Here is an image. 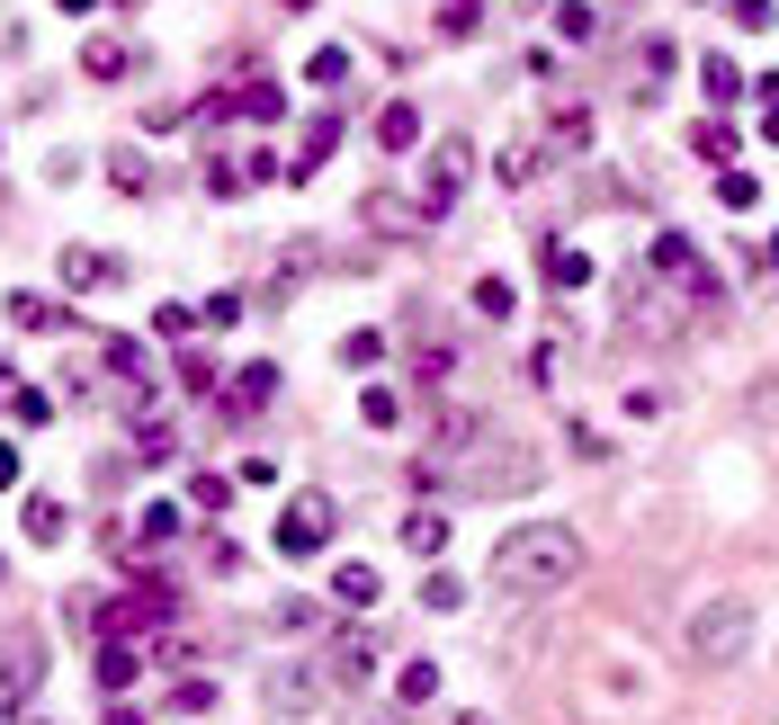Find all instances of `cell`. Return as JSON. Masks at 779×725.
I'll use <instances>...</instances> for the list:
<instances>
[{"mask_svg":"<svg viewBox=\"0 0 779 725\" xmlns=\"http://www.w3.org/2000/svg\"><path fill=\"white\" fill-rule=\"evenodd\" d=\"M573 573H582V538L564 519H529V529H511L493 547V582L519 591V601H547V591H564Z\"/></svg>","mask_w":779,"mask_h":725,"instance_id":"cell-1","label":"cell"},{"mask_svg":"<svg viewBox=\"0 0 779 725\" xmlns=\"http://www.w3.org/2000/svg\"><path fill=\"white\" fill-rule=\"evenodd\" d=\"M744 645H753V609L744 601H707L690 618V663H735Z\"/></svg>","mask_w":779,"mask_h":725,"instance_id":"cell-2","label":"cell"},{"mask_svg":"<svg viewBox=\"0 0 779 725\" xmlns=\"http://www.w3.org/2000/svg\"><path fill=\"white\" fill-rule=\"evenodd\" d=\"M36 681H45V636H10V653H0V725L28 716Z\"/></svg>","mask_w":779,"mask_h":725,"instance_id":"cell-3","label":"cell"},{"mask_svg":"<svg viewBox=\"0 0 779 725\" xmlns=\"http://www.w3.org/2000/svg\"><path fill=\"white\" fill-rule=\"evenodd\" d=\"M322 538H332V502H322V493H296L287 519H278V547H287V556H314Z\"/></svg>","mask_w":779,"mask_h":725,"instance_id":"cell-4","label":"cell"},{"mask_svg":"<svg viewBox=\"0 0 779 725\" xmlns=\"http://www.w3.org/2000/svg\"><path fill=\"white\" fill-rule=\"evenodd\" d=\"M260 699H270L278 716H314V707H322V672H314V663H278L270 681H260Z\"/></svg>","mask_w":779,"mask_h":725,"instance_id":"cell-5","label":"cell"},{"mask_svg":"<svg viewBox=\"0 0 779 725\" xmlns=\"http://www.w3.org/2000/svg\"><path fill=\"white\" fill-rule=\"evenodd\" d=\"M54 270H63V287H73V296H99V287H117V278H125L117 260H108V251H90V242H63Z\"/></svg>","mask_w":779,"mask_h":725,"instance_id":"cell-6","label":"cell"},{"mask_svg":"<svg viewBox=\"0 0 779 725\" xmlns=\"http://www.w3.org/2000/svg\"><path fill=\"white\" fill-rule=\"evenodd\" d=\"M458 188H467V144L448 135V144L430 153V188H421V216H439V207H458Z\"/></svg>","mask_w":779,"mask_h":725,"instance_id":"cell-7","label":"cell"},{"mask_svg":"<svg viewBox=\"0 0 779 725\" xmlns=\"http://www.w3.org/2000/svg\"><path fill=\"white\" fill-rule=\"evenodd\" d=\"M367 672H376V636H367V627H350V636L332 645V663H322V681H341V690H359Z\"/></svg>","mask_w":779,"mask_h":725,"instance_id":"cell-8","label":"cell"},{"mask_svg":"<svg viewBox=\"0 0 779 725\" xmlns=\"http://www.w3.org/2000/svg\"><path fill=\"white\" fill-rule=\"evenodd\" d=\"M655 270H663L672 287H690V296H717V287H707V270H699V251H690L681 233H663V242H655Z\"/></svg>","mask_w":779,"mask_h":725,"instance_id":"cell-9","label":"cell"},{"mask_svg":"<svg viewBox=\"0 0 779 725\" xmlns=\"http://www.w3.org/2000/svg\"><path fill=\"white\" fill-rule=\"evenodd\" d=\"M270 394H278V367H242L233 394H224V413H251V404H270Z\"/></svg>","mask_w":779,"mask_h":725,"instance_id":"cell-10","label":"cell"},{"mask_svg":"<svg viewBox=\"0 0 779 725\" xmlns=\"http://www.w3.org/2000/svg\"><path fill=\"white\" fill-rule=\"evenodd\" d=\"M81 73H90V81H117V73H125V45H117V36H90V45H81Z\"/></svg>","mask_w":779,"mask_h":725,"instance_id":"cell-11","label":"cell"},{"mask_svg":"<svg viewBox=\"0 0 779 725\" xmlns=\"http://www.w3.org/2000/svg\"><path fill=\"white\" fill-rule=\"evenodd\" d=\"M413 135H421V117H413L404 99H395V108H385V117H376V144H385V153H404Z\"/></svg>","mask_w":779,"mask_h":725,"instance_id":"cell-12","label":"cell"},{"mask_svg":"<svg viewBox=\"0 0 779 725\" xmlns=\"http://www.w3.org/2000/svg\"><path fill=\"white\" fill-rule=\"evenodd\" d=\"M439 538H448L439 510H413V519H404V547H413V556H439Z\"/></svg>","mask_w":779,"mask_h":725,"instance_id":"cell-13","label":"cell"},{"mask_svg":"<svg viewBox=\"0 0 779 725\" xmlns=\"http://www.w3.org/2000/svg\"><path fill=\"white\" fill-rule=\"evenodd\" d=\"M28 538H36V547H54V538H63V502H54V493H36V502H28Z\"/></svg>","mask_w":779,"mask_h":725,"instance_id":"cell-14","label":"cell"},{"mask_svg":"<svg viewBox=\"0 0 779 725\" xmlns=\"http://www.w3.org/2000/svg\"><path fill=\"white\" fill-rule=\"evenodd\" d=\"M135 663H144L135 645H99V681H108V690H125V681H135Z\"/></svg>","mask_w":779,"mask_h":725,"instance_id":"cell-15","label":"cell"},{"mask_svg":"<svg viewBox=\"0 0 779 725\" xmlns=\"http://www.w3.org/2000/svg\"><path fill=\"white\" fill-rule=\"evenodd\" d=\"M10 322H19V332H54V322H63V314H54L45 296H10Z\"/></svg>","mask_w":779,"mask_h":725,"instance_id":"cell-16","label":"cell"},{"mask_svg":"<svg viewBox=\"0 0 779 725\" xmlns=\"http://www.w3.org/2000/svg\"><path fill=\"white\" fill-rule=\"evenodd\" d=\"M332 144H341V125H332V117H322V125H314V135H305V153H296V179H305V171H322V153H332Z\"/></svg>","mask_w":779,"mask_h":725,"instance_id":"cell-17","label":"cell"},{"mask_svg":"<svg viewBox=\"0 0 779 725\" xmlns=\"http://www.w3.org/2000/svg\"><path fill=\"white\" fill-rule=\"evenodd\" d=\"M332 591H341L350 609H367V601H376V573H367V564H341V582H332Z\"/></svg>","mask_w":779,"mask_h":725,"instance_id":"cell-18","label":"cell"},{"mask_svg":"<svg viewBox=\"0 0 779 725\" xmlns=\"http://www.w3.org/2000/svg\"><path fill=\"white\" fill-rule=\"evenodd\" d=\"M547 278L556 287H582V278H592V260H582V251H547Z\"/></svg>","mask_w":779,"mask_h":725,"instance_id":"cell-19","label":"cell"},{"mask_svg":"<svg viewBox=\"0 0 779 725\" xmlns=\"http://www.w3.org/2000/svg\"><path fill=\"white\" fill-rule=\"evenodd\" d=\"M359 413H367V430H395V421H404V404H395L385 385H367V404H359Z\"/></svg>","mask_w":779,"mask_h":725,"instance_id":"cell-20","label":"cell"},{"mask_svg":"<svg viewBox=\"0 0 779 725\" xmlns=\"http://www.w3.org/2000/svg\"><path fill=\"white\" fill-rule=\"evenodd\" d=\"M502 179L529 188V179H538V144H511V153H502Z\"/></svg>","mask_w":779,"mask_h":725,"instance_id":"cell-21","label":"cell"},{"mask_svg":"<svg viewBox=\"0 0 779 725\" xmlns=\"http://www.w3.org/2000/svg\"><path fill=\"white\" fill-rule=\"evenodd\" d=\"M10 413H19L28 430H36V421H54V404H45V394H36V385H10Z\"/></svg>","mask_w":779,"mask_h":725,"instance_id":"cell-22","label":"cell"},{"mask_svg":"<svg viewBox=\"0 0 779 725\" xmlns=\"http://www.w3.org/2000/svg\"><path fill=\"white\" fill-rule=\"evenodd\" d=\"M395 690H404V707H421V699L439 690V672H430V663H404V681H395Z\"/></svg>","mask_w":779,"mask_h":725,"instance_id":"cell-23","label":"cell"},{"mask_svg":"<svg viewBox=\"0 0 779 725\" xmlns=\"http://www.w3.org/2000/svg\"><path fill=\"white\" fill-rule=\"evenodd\" d=\"M233 108H242V117H278V81H251Z\"/></svg>","mask_w":779,"mask_h":725,"instance_id":"cell-24","label":"cell"},{"mask_svg":"<svg viewBox=\"0 0 779 725\" xmlns=\"http://www.w3.org/2000/svg\"><path fill=\"white\" fill-rule=\"evenodd\" d=\"M10 484H19V448L0 439V493H10Z\"/></svg>","mask_w":779,"mask_h":725,"instance_id":"cell-25","label":"cell"},{"mask_svg":"<svg viewBox=\"0 0 779 725\" xmlns=\"http://www.w3.org/2000/svg\"><path fill=\"white\" fill-rule=\"evenodd\" d=\"M448 725H484V716H448Z\"/></svg>","mask_w":779,"mask_h":725,"instance_id":"cell-26","label":"cell"},{"mask_svg":"<svg viewBox=\"0 0 779 725\" xmlns=\"http://www.w3.org/2000/svg\"><path fill=\"white\" fill-rule=\"evenodd\" d=\"M63 10H90V0H63Z\"/></svg>","mask_w":779,"mask_h":725,"instance_id":"cell-27","label":"cell"},{"mask_svg":"<svg viewBox=\"0 0 779 725\" xmlns=\"http://www.w3.org/2000/svg\"><path fill=\"white\" fill-rule=\"evenodd\" d=\"M287 10H314V0H287Z\"/></svg>","mask_w":779,"mask_h":725,"instance_id":"cell-28","label":"cell"},{"mask_svg":"<svg viewBox=\"0 0 779 725\" xmlns=\"http://www.w3.org/2000/svg\"><path fill=\"white\" fill-rule=\"evenodd\" d=\"M19 725H28V716H19Z\"/></svg>","mask_w":779,"mask_h":725,"instance_id":"cell-29","label":"cell"}]
</instances>
